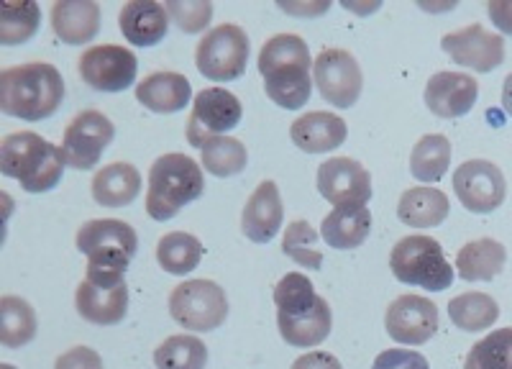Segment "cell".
Listing matches in <instances>:
<instances>
[{
    "label": "cell",
    "instance_id": "cell-10",
    "mask_svg": "<svg viewBox=\"0 0 512 369\" xmlns=\"http://www.w3.org/2000/svg\"><path fill=\"white\" fill-rule=\"evenodd\" d=\"M80 77L100 93H123L134 85L139 59L121 44H95L77 59Z\"/></svg>",
    "mask_w": 512,
    "mask_h": 369
},
{
    "label": "cell",
    "instance_id": "cell-8",
    "mask_svg": "<svg viewBox=\"0 0 512 369\" xmlns=\"http://www.w3.org/2000/svg\"><path fill=\"white\" fill-rule=\"evenodd\" d=\"M249 54L251 44L246 31L236 24H221L198 41L195 65L208 80L231 82L246 72Z\"/></svg>",
    "mask_w": 512,
    "mask_h": 369
},
{
    "label": "cell",
    "instance_id": "cell-27",
    "mask_svg": "<svg viewBox=\"0 0 512 369\" xmlns=\"http://www.w3.org/2000/svg\"><path fill=\"white\" fill-rule=\"evenodd\" d=\"M507 249L497 239H474L456 254V272L466 282H489L502 275Z\"/></svg>",
    "mask_w": 512,
    "mask_h": 369
},
{
    "label": "cell",
    "instance_id": "cell-18",
    "mask_svg": "<svg viewBox=\"0 0 512 369\" xmlns=\"http://www.w3.org/2000/svg\"><path fill=\"white\" fill-rule=\"evenodd\" d=\"M282 218H285V208H282L280 188L274 180H264L246 200L244 213H241V231L254 244H269L280 231Z\"/></svg>",
    "mask_w": 512,
    "mask_h": 369
},
{
    "label": "cell",
    "instance_id": "cell-33",
    "mask_svg": "<svg viewBox=\"0 0 512 369\" xmlns=\"http://www.w3.org/2000/svg\"><path fill=\"white\" fill-rule=\"evenodd\" d=\"M41 8L36 0H8L0 8V41L6 47L24 44L39 31Z\"/></svg>",
    "mask_w": 512,
    "mask_h": 369
},
{
    "label": "cell",
    "instance_id": "cell-31",
    "mask_svg": "<svg viewBox=\"0 0 512 369\" xmlns=\"http://www.w3.org/2000/svg\"><path fill=\"white\" fill-rule=\"evenodd\" d=\"M203 259V241L187 231H169L157 244V264L167 275H187Z\"/></svg>",
    "mask_w": 512,
    "mask_h": 369
},
{
    "label": "cell",
    "instance_id": "cell-16",
    "mask_svg": "<svg viewBox=\"0 0 512 369\" xmlns=\"http://www.w3.org/2000/svg\"><path fill=\"white\" fill-rule=\"evenodd\" d=\"M441 49L456 65L474 72H492L505 62V41L500 34L484 29L482 24H469L451 31L441 39Z\"/></svg>",
    "mask_w": 512,
    "mask_h": 369
},
{
    "label": "cell",
    "instance_id": "cell-3",
    "mask_svg": "<svg viewBox=\"0 0 512 369\" xmlns=\"http://www.w3.org/2000/svg\"><path fill=\"white\" fill-rule=\"evenodd\" d=\"M77 249L88 257V270L85 280L95 285L113 287L126 282L128 264L134 259L139 236L134 226L118 218H95V221L82 223L75 239Z\"/></svg>",
    "mask_w": 512,
    "mask_h": 369
},
{
    "label": "cell",
    "instance_id": "cell-36",
    "mask_svg": "<svg viewBox=\"0 0 512 369\" xmlns=\"http://www.w3.org/2000/svg\"><path fill=\"white\" fill-rule=\"evenodd\" d=\"M464 369H512V328H495L469 349Z\"/></svg>",
    "mask_w": 512,
    "mask_h": 369
},
{
    "label": "cell",
    "instance_id": "cell-22",
    "mask_svg": "<svg viewBox=\"0 0 512 369\" xmlns=\"http://www.w3.org/2000/svg\"><path fill=\"white\" fill-rule=\"evenodd\" d=\"M52 31L70 47L88 44L100 31V6L95 0H57L52 6Z\"/></svg>",
    "mask_w": 512,
    "mask_h": 369
},
{
    "label": "cell",
    "instance_id": "cell-13",
    "mask_svg": "<svg viewBox=\"0 0 512 369\" xmlns=\"http://www.w3.org/2000/svg\"><path fill=\"white\" fill-rule=\"evenodd\" d=\"M454 193L469 213H495L507 198V182L495 162L469 159L456 167Z\"/></svg>",
    "mask_w": 512,
    "mask_h": 369
},
{
    "label": "cell",
    "instance_id": "cell-23",
    "mask_svg": "<svg viewBox=\"0 0 512 369\" xmlns=\"http://www.w3.org/2000/svg\"><path fill=\"white\" fill-rule=\"evenodd\" d=\"M136 100L154 113H177L192 100V88L180 72H152L136 85Z\"/></svg>",
    "mask_w": 512,
    "mask_h": 369
},
{
    "label": "cell",
    "instance_id": "cell-11",
    "mask_svg": "<svg viewBox=\"0 0 512 369\" xmlns=\"http://www.w3.org/2000/svg\"><path fill=\"white\" fill-rule=\"evenodd\" d=\"M313 82L326 103L336 108H351L364 88V75L356 57L346 49H323L313 62Z\"/></svg>",
    "mask_w": 512,
    "mask_h": 369
},
{
    "label": "cell",
    "instance_id": "cell-26",
    "mask_svg": "<svg viewBox=\"0 0 512 369\" xmlns=\"http://www.w3.org/2000/svg\"><path fill=\"white\" fill-rule=\"evenodd\" d=\"M448 213V195L438 188H410L397 203V218L410 229H436L446 221Z\"/></svg>",
    "mask_w": 512,
    "mask_h": 369
},
{
    "label": "cell",
    "instance_id": "cell-24",
    "mask_svg": "<svg viewBox=\"0 0 512 369\" xmlns=\"http://www.w3.org/2000/svg\"><path fill=\"white\" fill-rule=\"evenodd\" d=\"M93 200L103 208H126L141 193V172L128 162H111L95 172L90 185Z\"/></svg>",
    "mask_w": 512,
    "mask_h": 369
},
{
    "label": "cell",
    "instance_id": "cell-39",
    "mask_svg": "<svg viewBox=\"0 0 512 369\" xmlns=\"http://www.w3.org/2000/svg\"><path fill=\"white\" fill-rule=\"evenodd\" d=\"M372 369H431V364L413 349H384L377 354Z\"/></svg>",
    "mask_w": 512,
    "mask_h": 369
},
{
    "label": "cell",
    "instance_id": "cell-37",
    "mask_svg": "<svg viewBox=\"0 0 512 369\" xmlns=\"http://www.w3.org/2000/svg\"><path fill=\"white\" fill-rule=\"evenodd\" d=\"M282 252L300 267L308 270H320L323 264V254L318 249V231L310 226L308 221H292L282 236Z\"/></svg>",
    "mask_w": 512,
    "mask_h": 369
},
{
    "label": "cell",
    "instance_id": "cell-32",
    "mask_svg": "<svg viewBox=\"0 0 512 369\" xmlns=\"http://www.w3.org/2000/svg\"><path fill=\"white\" fill-rule=\"evenodd\" d=\"M451 164V141L443 134L420 136L410 154V172L420 182H438Z\"/></svg>",
    "mask_w": 512,
    "mask_h": 369
},
{
    "label": "cell",
    "instance_id": "cell-7",
    "mask_svg": "<svg viewBox=\"0 0 512 369\" xmlns=\"http://www.w3.org/2000/svg\"><path fill=\"white\" fill-rule=\"evenodd\" d=\"M169 316L192 334H208L226 323L228 298L218 282L187 280L169 293Z\"/></svg>",
    "mask_w": 512,
    "mask_h": 369
},
{
    "label": "cell",
    "instance_id": "cell-35",
    "mask_svg": "<svg viewBox=\"0 0 512 369\" xmlns=\"http://www.w3.org/2000/svg\"><path fill=\"white\" fill-rule=\"evenodd\" d=\"M249 152L239 139L231 136H216L200 149V164L213 177H233L246 170Z\"/></svg>",
    "mask_w": 512,
    "mask_h": 369
},
{
    "label": "cell",
    "instance_id": "cell-19",
    "mask_svg": "<svg viewBox=\"0 0 512 369\" xmlns=\"http://www.w3.org/2000/svg\"><path fill=\"white\" fill-rule=\"evenodd\" d=\"M169 13L157 0H128L121 8L118 26L134 47H154L167 36Z\"/></svg>",
    "mask_w": 512,
    "mask_h": 369
},
{
    "label": "cell",
    "instance_id": "cell-45",
    "mask_svg": "<svg viewBox=\"0 0 512 369\" xmlns=\"http://www.w3.org/2000/svg\"><path fill=\"white\" fill-rule=\"evenodd\" d=\"M0 369H16V367H11V364H3V367H0Z\"/></svg>",
    "mask_w": 512,
    "mask_h": 369
},
{
    "label": "cell",
    "instance_id": "cell-15",
    "mask_svg": "<svg viewBox=\"0 0 512 369\" xmlns=\"http://www.w3.org/2000/svg\"><path fill=\"white\" fill-rule=\"evenodd\" d=\"M384 328L392 341L402 346H420L438 331V305L420 295H400L390 303Z\"/></svg>",
    "mask_w": 512,
    "mask_h": 369
},
{
    "label": "cell",
    "instance_id": "cell-5",
    "mask_svg": "<svg viewBox=\"0 0 512 369\" xmlns=\"http://www.w3.org/2000/svg\"><path fill=\"white\" fill-rule=\"evenodd\" d=\"M205 190V177L200 164L180 152L162 154L154 159L149 170V190H146V213L154 221H169L198 200Z\"/></svg>",
    "mask_w": 512,
    "mask_h": 369
},
{
    "label": "cell",
    "instance_id": "cell-12",
    "mask_svg": "<svg viewBox=\"0 0 512 369\" xmlns=\"http://www.w3.org/2000/svg\"><path fill=\"white\" fill-rule=\"evenodd\" d=\"M116 136V126L105 113L100 111H82L67 123L62 136V152L67 164L75 170H93L100 162L103 152Z\"/></svg>",
    "mask_w": 512,
    "mask_h": 369
},
{
    "label": "cell",
    "instance_id": "cell-34",
    "mask_svg": "<svg viewBox=\"0 0 512 369\" xmlns=\"http://www.w3.org/2000/svg\"><path fill=\"white\" fill-rule=\"evenodd\" d=\"M157 369H205L208 346L195 334H177L164 339L154 352Z\"/></svg>",
    "mask_w": 512,
    "mask_h": 369
},
{
    "label": "cell",
    "instance_id": "cell-14",
    "mask_svg": "<svg viewBox=\"0 0 512 369\" xmlns=\"http://www.w3.org/2000/svg\"><path fill=\"white\" fill-rule=\"evenodd\" d=\"M318 193L331 205H367L372 198V175L351 157H333L318 167Z\"/></svg>",
    "mask_w": 512,
    "mask_h": 369
},
{
    "label": "cell",
    "instance_id": "cell-40",
    "mask_svg": "<svg viewBox=\"0 0 512 369\" xmlns=\"http://www.w3.org/2000/svg\"><path fill=\"white\" fill-rule=\"evenodd\" d=\"M54 369H103V359L90 346H72L64 354H59Z\"/></svg>",
    "mask_w": 512,
    "mask_h": 369
},
{
    "label": "cell",
    "instance_id": "cell-25",
    "mask_svg": "<svg viewBox=\"0 0 512 369\" xmlns=\"http://www.w3.org/2000/svg\"><path fill=\"white\" fill-rule=\"evenodd\" d=\"M372 231V213L367 205H341L333 208L323 223L320 236L331 249H359Z\"/></svg>",
    "mask_w": 512,
    "mask_h": 369
},
{
    "label": "cell",
    "instance_id": "cell-29",
    "mask_svg": "<svg viewBox=\"0 0 512 369\" xmlns=\"http://www.w3.org/2000/svg\"><path fill=\"white\" fill-rule=\"evenodd\" d=\"M36 336V311L29 300L18 295L0 298V344L6 349H21Z\"/></svg>",
    "mask_w": 512,
    "mask_h": 369
},
{
    "label": "cell",
    "instance_id": "cell-4",
    "mask_svg": "<svg viewBox=\"0 0 512 369\" xmlns=\"http://www.w3.org/2000/svg\"><path fill=\"white\" fill-rule=\"evenodd\" d=\"M67 157L34 131H13L0 144V172L21 182L26 193H49L62 180Z\"/></svg>",
    "mask_w": 512,
    "mask_h": 369
},
{
    "label": "cell",
    "instance_id": "cell-42",
    "mask_svg": "<svg viewBox=\"0 0 512 369\" xmlns=\"http://www.w3.org/2000/svg\"><path fill=\"white\" fill-rule=\"evenodd\" d=\"M292 369H344V367H341L338 357H333V354L308 352V354H303V357L295 359Z\"/></svg>",
    "mask_w": 512,
    "mask_h": 369
},
{
    "label": "cell",
    "instance_id": "cell-1",
    "mask_svg": "<svg viewBox=\"0 0 512 369\" xmlns=\"http://www.w3.org/2000/svg\"><path fill=\"white\" fill-rule=\"evenodd\" d=\"M315 59L303 36L277 34L267 41L259 52V72L264 77V90L269 100L287 111L303 108L313 93Z\"/></svg>",
    "mask_w": 512,
    "mask_h": 369
},
{
    "label": "cell",
    "instance_id": "cell-30",
    "mask_svg": "<svg viewBox=\"0 0 512 369\" xmlns=\"http://www.w3.org/2000/svg\"><path fill=\"white\" fill-rule=\"evenodd\" d=\"M448 318L454 321L456 328L477 334V331H487L500 318V305L492 295L487 293H461L448 303Z\"/></svg>",
    "mask_w": 512,
    "mask_h": 369
},
{
    "label": "cell",
    "instance_id": "cell-38",
    "mask_svg": "<svg viewBox=\"0 0 512 369\" xmlns=\"http://www.w3.org/2000/svg\"><path fill=\"white\" fill-rule=\"evenodd\" d=\"M164 8L185 34H200L213 21V3L210 0H167Z\"/></svg>",
    "mask_w": 512,
    "mask_h": 369
},
{
    "label": "cell",
    "instance_id": "cell-20",
    "mask_svg": "<svg viewBox=\"0 0 512 369\" xmlns=\"http://www.w3.org/2000/svg\"><path fill=\"white\" fill-rule=\"evenodd\" d=\"M349 129L341 116L331 111H313L292 121L290 139L295 141L297 149L305 154H323L333 152L346 141Z\"/></svg>",
    "mask_w": 512,
    "mask_h": 369
},
{
    "label": "cell",
    "instance_id": "cell-44",
    "mask_svg": "<svg viewBox=\"0 0 512 369\" xmlns=\"http://www.w3.org/2000/svg\"><path fill=\"white\" fill-rule=\"evenodd\" d=\"M502 108H505L507 116H512V72L505 77V85H502Z\"/></svg>",
    "mask_w": 512,
    "mask_h": 369
},
{
    "label": "cell",
    "instance_id": "cell-17",
    "mask_svg": "<svg viewBox=\"0 0 512 369\" xmlns=\"http://www.w3.org/2000/svg\"><path fill=\"white\" fill-rule=\"evenodd\" d=\"M425 106L438 118H461L472 111L479 98V82L464 72L443 70L425 85Z\"/></svg>",
    "mask_w": 512,
    "mask_h": 369
},
{
    "label": "cell",
    "instance_id": "cell-41",
    "mask_svg": "<svg viewBox=\"0 0 512 369\" xmlns=\"http://www.w3.org/2000/svg\"><path fill=\"white\" fill-rule=\"evenodd\" d=\"M489 18L502 34L512 36V0H489Z\"/></svg>",
    "mask_w": 512,
    "mask_h": 369
},
{
    "label": "cell",
    "instance_id": "cell-9",
    "mask_svg": "<svg viewBox=\"0 0 512 369\" xmlns=\"http://www.w3.org/2000/svg\"><path fill=\"white\" fill-rule=\"evenodd\" d=\"M244 116L241 100L226 88H205L195 95L185 123V136L192 147L203 149L210 139L236 129Z\"/></svg>",
    "mask_w": 512,
    "mask_h": 369
},
{
    "label": "cell",
    "instance_id": "cell-21",
    "mask_svg": "<svg viewBox=\"0 0 512 369\" xmlns=\"http://www.w3.org/2000/svg\"><path fill=\"white\" fill-rule=\"evenodd\" d=\"M77 313L95 326H113L121 323L128 313V285L103 287L90 280H82L75 293Z\"/></svg>",
    "mask_w": 512,
    "mask_h": 369
},
{
    "label": "cell",
    "instance_id": "cell-28",
    "mask_svg": "<svg viewBox=\"0 0 512 369\" xmlns=\"http://www.w3.org/2000/svg\"><path fill=\"white\" fill-rule=\"evenodd\" d=\"M326 298L315 293L313 282L303 272H290L274 287V305H277V321H300L313 316Z\"/></svg>",
    "mask_w": 512,
    "mask_h": 369
},
{
    "label": "cell",
    "instance_id": "cell-43",
    "mask_svg": "<svg viewBox=\"0 0 512 369\" xmlns=\"http://www.w3.org/2000/svg\"><path fill=\"white\" fill-rule=\"evenodd\" d=\"M280 8L287 13H297V16H318V13H326L331 8V3L328 0H323V3H297V6L280 3Z\"/></svg>",
    "mask_w": 512,
    "mask_h": 369
},
{
    "label": "cell",
    "instance_id": "cell-2",
    "mask_svg": "<svg viewBox=\"0 0 512 369\" xmlns=\"http://www.w3.org/2000/svg\"><path fill=\"white\" fill-rule=\"evenodd\" d=\"M64 100V80L49 62H26L0 72V108L21 121H44Z\"/></svg>",
    "mask_w": 512,
    "mask_h": 369
},
{
    "label": "cell",
    "instance_id": "cell-6",
    "mask_svg": "<svg viewBox=\"0 0 512 369\" xmlns=\"http://www.w3.org/2000/svg\"><path fill=\"white\" fill-rule=\"evenodd\" d=\"M390 270L402 285L441 293L454 285V267L433 236L413 234L397 241L390 254Z\"/></svg>",
    "mask_w": 512,
    "mask_h": 369
}]
</instances>
